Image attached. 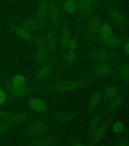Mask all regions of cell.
<instances>
[{"instance_id":"obj_1","label":"cell","mask_w":129,"mask_h":146,"mask_svg":"<svg viewBox=\"0 0 129 146\" xmlns=\"http://www.w3.org/2000/svg\"><path fill=\"white\" fill-rule=\"evenodd\" d=\"M95 82V79L90 77L76 79H58L39 86V91L48 94L65 93L89 86Z\"/></svg>"},{"instance_id":"obj_2","label":"cell","mask_w":129,"mask_h":146,"mask_svg":"<svg viewBox=\"0 0 129 146\" xmlns=\"http://www.w3.org/2000/svg\"><path fill=\"white\" fill-rule=\"evenodd\" d=\"M0 85L6 91L9 100L24 98L36 91H39V86H15L12 83L11 79L0 73Z\"/></svg>"},{"instance_id":"obj_3","label":"cell","mask_w":129,"mask_h":146,"mask_svg":"<svg viewBox=\"0 0 129 146\" xmlns=\"http://www.w3.org/2000/svg\"><path fill=\"white\" fill-rule=\"evenodd\" d=\"M53 128L52 124L43 119L34 120L25 129L23 135L29 138H34L43 135L50 132Z\"/></svg>"},{"instance_id":"obj_4","label":"cell","mask_w":129,"mask_h":146,"mask_svg":"<svg viewBox=\"0 0 129 146\" xmlns=\"http://www.w3.org/2000/svg\"><path fill=\"white\" fill-rule=\"evenodd\" d=\"M116 51L109 48H95L87 51L83 56L92 62L100 63L111 61L116 57Z\"/></svg>"},{"instance_id":"obj_5","label":"cell","mask_w":129,"mask_h":146,"mask_svg":"<svg viewBox=\"0 0 129 146\" xmlns=\"http://www.w3.org/2000/svg\"><path fill=\"white\" fill-rule=\"evenodd\" d=\"M63 141V137L59 134H52L30 138L24 141L23 145L31 146H52L58 145Z\"/></svg>"},{"instance_id":"obj_6","label":"cell","mask_w":129,"mask_h":146,"mask_svg":"<svg viewBox=\"0 0 129 146\" xmlns=\"http://www.w3.org/2000/svg\"><path fill=\"white\" fill-rule=\"evenodd\" d=\"M15 21H13L17 23L18 25L25 28L28 31L31 33L37 32L39 33L44 32L48 22V21L45 22L41 21L35 16H26Z\"/></svg>"},{"instance_id":"obj_7","label":"cell","mask_w":129,"mask_h":146,"mask_svg":"<svg viewBox=\"0 0 129 146\" xmlns=\"http://www.w3.org/2000/svg\"><path fill=\"white\" fill-rule=\"evenodd\" d=\"M45 41L49 52L51 55L57 56L59 41L58 39V33L55 29L50 20L48 19L45 34Z\"/></svg>"},{"instance_id":"obj_8","label":"cell","mask_w":129,"mask_h":146,"mask_svg":"<svg viewBox=\"0 0 129 146\" xmlns=\"http://www.w3.org/2000/svg\"><path fill=\"white\" fill-rule=\"evenodd\" d=\"M4 25L23 40L31 43L36 44L37 35L33 34L21 25H17L13 21H6Z\"/></svg>"},{"instance_id":"obj_9","label":"cell","mask_w":129,"mask_h":146,"mask_svg":"<svg viewBox=\"0 0 129 146\" xmlns=\"http://www.w3.org/2000/svg\"><path fill=\"white\" fill-rule=\"evenodd\" d=\"M56 55H51L48 62L41 66L34 76V82L39 83L48 79L54 70Z\"/></svg>"},{"instance_id":"obj_10","label":"cell","mask_w":129,"mask_h":146,"mask_svg":"<svg viewBox=\"0 0 129 146\" xmlns=\"http://www.w3.org/2000/svg\"><path fill=\"white\" fill-rule=\"evenodd\" d=\"M36 61L40 66L48 62L49 59V51L45 44V34L43 32L37 35L36 41Z\"/></svg>"},{"instance_id":"obj_11","label":"cell","mask_w":129,"mask_h":146,"mask_svg":"<svg viewBox=\"0 0 129 146\" xmlns=\"http://www.w3.org/2000/svg\"><path fill=\"white\" fill-rule=\"evenodd\" d=\"M105 12L109 19L118 27L126 29L129 27V19L120 10L115 7H107Z\"/></svg>"},{"instance_id":"obj_12","label":"cell","mask_w":129,"mask_h":146,"mask_svg":"<svg viewBox=\"0 0 129 146\" xmlns=\"http://www.w3.org/2000/svg\"><path fill=\"white\" fill-rule=\"evenodd\" d=\"M102 23L100 17L98 15L91 17L86 23L84 29V35L87 41L93 40L99 33Z\"/></svg>"},{"instance_id":"obj_13","label":"cell","mask_w":129,"mask_h":146,"mask_svg":"<svg viewBox=\"0 0 129 146\" xmlns=\"http://www.w3.org/2000/svg\"><path fill=\"white\" fill-rule=\"evenodd\" d=\"M116 65V63L111 60L98 63L91 70L89 77L94 79L109 76L115 70Z\"/></svg>"},{"instance_id":"obj_14","label":"cell","mask_w":129,"mask_h":146,"mask_svg":"<svg viewBox=\"0 0 129 146\" xmlns=\"http://www.w3.org/2000/svg\"><path fill=\"white\" fill-rule=\"evenodd\" d=\"M62 10L55 0H48V14L57 33H58L61 27L63 21L62 19Z\"/></svg>"},{"instance_id":"obj_15","label":"cell","mask_w":129,"mask_h":146,"mask_svg":"<svg viewBox=\"0 0 129 146\" xmlns=\"http://www.w3.org/2000/svg\"><path fill=\"white\" fill-rule=\"evenodd\" d=\"M82 114L81 111L78 110H63L55 112L52 115V117L59 123H69L78 118Z\"/></svg>"},{"instance_id":"obj_16","label":"cell","mask_w":129,"mask_h":146,"mask_svg":"<svg viewBox=\"0 0 129 146\" xmlns=\"http://www.w3.org/2000/svg\"><path fill=\"white\" fill-rule=\"evenodd\" d=\"M59 33V45L61 56H62L66 51L68 42L71 38L70 27L67 19H65L63 21Z\"/></svg>"},{"instance_id":"obj_17","label":"cell","mask_w":129,"mask_h":146,"mask_svg":"<svg viewBox=\"0 0 129 146\" xmlns=\"http://www.w3.org/2000/svg\"><path fill=\"white\" fill-rule=\"evenodd\" d=\"M113 117L111 116L103 124L99 126L98 129L95 130L90 139L89 140L88 145L94 146L102 139L107 131L109 129V126L112 123V121H113Z\"/></svg>"},{"instance_id":"obj_18","label":"cell","mask_w":129,"mask_h":146,"mask_svg":"<svg viewBox=\"0 0 129 146\" xmlns=\"http://www.w3.org/2000/svg\"><path fill=\"white\" fill-rule=\"evenodd\" d=\"M27 104L34 112L45 114L48 112V106L45 100L41 98H31L27 99Z\"/></svg>"},{"instance_id":"obj_19","label":"cell","mask_w":129,"mask_h":146,"mask_svg":"<svg viewBox=\"0 0 129 146\" xmlns=\"http://www.w3.org/2000/svg\"><path fill=\"white\" fill-rule=\"evenodd\" d=\"M77 3L78 4L77 11L80 19L81 21H83L90 14L94 7L90 0H78Z\"/></svg>"},{"instance_id":"obj_20","label":"cell","mask_w":129,"mask_h":146,"mask_svg":"<svg viewBox=\"0 0 129 146\" xmlns=\"http://www.w3.org/2000/svg\"><path fill=\"white\" fill-rule=\"evenodd\" d=\"M48 0H41L36 7L34 16L39 20L46 22L48 20Z\"/></svg>"},{"instance_id":"obj_21","label":"cell","mask_w":129,"mask_h":146,"mask_svg":"<svg viewBox=\"0 0 129 146\" xmlns=\"http://www.w3.org/2000/svg\"><path fill=\"white\" fill-rule=\"evenodd\" d=\"M102 120V114L101 113L98 112L95 113L93 116L91 118L90 121L89 123L88 129H87V135L89 140L92 137L95 130L98 129Z\"/></svg>"},{"instance_id":"obj_22","label":"cell","mask_w":129,"mask_h":146,"mask_svg":"<svg viewBox=\"0 0 129 146\" xmlns=\"http://www.w3.org/2000/svg\"><path fill=\"white\" fill-rule=\"evenodd\" d=\"M100 41L103 45L107 48L113 49L120 47L125 43V39L122 36L113 34L109 38Z\"/></svg>"},{"instance_id":"obj_23","label":"cell","mask_w":129,"mask_h":146,"mask_svg":"<svg viewBox=\"0 0 129 146\" xmlns=\"http://www.w3.org/2000/svg\"><path fill=\"white\" fill-rule=\"evenodd\" d=\"M124 94L122 92L118 93L113 98H111L106 107L107 112H113L118 109L122 105L124 100Z\"/></svg>"},{"instance_id":"obj_24","label":"cell","mask_w":129,"mask_h":146,"mask_svg":"<svg viewBox=\"0 0 129 146\" xmlns=\"http://www.w3.org/2000/svg\"><path fill=\"white\" fill-rule=\"evenodd\" d=\"M102 91L100 90H97L93 92L91 96L88 104V110L92 112L98 107L102 99Z\"/></svg>"},{"instance_id":"obj_25","label":"cell","mask_w":129,"mask_h":146,"mask_svg":"<svg viewBox=\"0 0 129 146\" xmlns=\"http://www.w3.org/2000/svg\"><path fill=\"white\" fill-rule=\"evenodd\" d=\"M117 74L119 78L123 82L129 81V62L122 64L118 68Z\"/></svg>"},{"instance_id":"obj_26","label":"cell","mask_w":129,"mask_h":146,"mask_svg":"<svg viewBox=\"0 0 129 146\" xmlns=\"http://www.w3.org/2000/svg\"><path fill=\"white\" fill-rule=\"evenodd\" d=\"M98 33L100 40H104L107 39L113 34L111 27L107 23H102L100 27Z\"/></svg>"},{"instance_id":"obj_27","label":"cell","mask_w":129,"mask_h":146,"mask_svg":"<svg viewBox=\"0 0 129 146\" xmlns=\"http://www.w3.org/2000/svg\"><path fill=\"white\" fill-rule=\"evenodd\" d=\"M31 117V114L28 113H13L10 121L17 124L25 123L29 121Z\"/></svg>"},{"instance_id":"obj_28","label":"cell","mask_w":129,"mask_h":146,"mask_svg":"<svg viewBox=\"0 0 129 146\" xmlns=\"http://www.w3.org/2000/svg\"><path fill=\"white\" fill-rule=\"evenodd\" d=\"M63 9L70 15H73L78 9V4L75 0H65L63 4Z\"/></svg>"},{"instance_id":"obj_29","label":"cell","mask_w":129,"mask_h":146,"mask_svg":"<svg viewBox=\"0 0 129 146\" xmlns=\"http://www.w3.org/2000/svg\"><path fill=\"white\" fill-rule=\"evenodd\" d=\"M119 90V87L117 85H112L108 87L104 90L102 96L105 100H110L117 94Z\"/></svg>"},{"instance_id":"obj_30","label":"cell","mask_w":129,"mask_h":146,"mask_svg":"<svg viewBox=\"0 0 129 146\" xmlns=\"http://www.w3.org/2000/svg\"><path fill=\"white\" fill-rule=\"evenodd\" d=\"M17 124V123L13 121L3 120L0 122V133L2 135L7 133Z\"/></svg>"},{"instance_id":"obj_31","label":"cell","mask_w":129,"mask_h":146,"mask_svg":"<svg viewBox=\"0 0 129 146\" xmlns=\"http://www.w3.org/2000/svg\"><path fill=\"white\" fill-rule=\"evenodd\" d=\"M64 62L68 64L74 63L77 58V53L75 51L69 50L66 51L62 56Z\"/></svg>"},{"instance_id":"obj_32","label":"cell","mask_w":129,"mask_h":146,"mask_svg":"<svg viewBox=\"0 0 129 146\" xmlns=\"http://www.w3.org/2000/svg\"><path fill=\"white\" fill-rule=\"evenodd\" d=\"M11 82L13 85L15 86H25L26 80L24 76L18 74L14 76L11 79Z\"/></svg>"},{"instance_id":"obj_33","label":"cell","mask_w":129,"mask_h":146,"mask_svg":"<svg viewBox=\"0 0 129 146\" xmlns=\"http://www.w3.org/2000/svg\"><path fill=\"white\" fill-rule=\"evenodd\" d=\"M67 145L72 146H86L88 145V144L78 138L74 137L71 138L68 141Z\"/></svg>"},{"instance_id":"obj_34","label":"cell","mask_w":129,"mask_h":146,"mask_svg":"<svg viewBox=\"0 0 129 146\" xmlns=\"http://www.w3.org/2000/svg\"><path fill=\"white\" fill-rule=\"evenodd\" d=\"M125 128L124 124L121 121H115L112 125V129L115 133H120L123 131Z\"/></svg>"},{"instance_id":"obj_35","label":"cell","mask_w":129,"mask_h":146,"mask_svg":"<svg viewBox=\"0 0 129 146\" xmlns=\"http://www.w3.org/2000/svg\"><path fill=\"white\" fill-rule=\"evenodd\" d=\"M13 112L6 111V110H0V120L10 121Z\"/></svg>"},{"instance_id":"obj_36","label":"cell","mask_w":129,"mask_h":146,"mask_svg":"<svg viewBox=\"0 0 129 146\" xmlns=\"http://www.w3.org/2000/svg\"><path fill=\"white\" fill-rule=\"evenodd\" d=\"M77 48H78V43H77V40L75 38H71L68 42L67 48L69 49V50L75 51L77 49Z\"/></svg>"},{"instance_id":"obj_37","label":"cell","mask_w":129,"mask_h":146,"mask_svg":"<svg viewBox=\"0 0 129 146\" xmlns=\"http://www.w3.org/2000/svg\"><path fill=\"white\" fill-rule=\"evenodd\" d=\"M7 95L3 88H0V107L4 104L7 100Z\"/></svg>"},{"instance_id":"obj_38","label":"cell","mask_w":129,"mask_h":146,"mask_svg":"<svg viewBox=\"0 0 129 146\" xmlns=\"http://www.w3.org/2000/svg\"><path fill=\"white\" fill-rule=\"evenodd\" d=\"M116 146H129V139H122L118 141Z\"/></svg>"},{"instance_id":"obj_39","label":"cell","mask_w":129,"mask_h":146,"mask_svg":"<svg viewBox=\"0 0 129 146\" xmlns=\"http://www.w3.org/2000/svg\"><path fill=\"white\" fill-rule=\"evenodd\" d=\"M124 49L125 52L127 54L129 55V40L125 42V44H124Z\"/></svg>"},{"instance_id":"obj_40","label":"cell","mask_w":129,"mask_h":146,"mask_svg":"<svg viewBox=\"0 0 129 146\" xmlns=\"http://www.w3.org/2000/svg\"><path fill=\"white\" fill-rule=\"evenodd\" d=\"M90 1L93 5V7H97L101 3L102 0H90Z\"/></svg>"},{"instance_id":"obj_41","label":"cell","mask_w":129,"mask_h":146,"mask_svg":"<svg viewBox=\"0 0 129 146\" xmlns=\"http://www.w3.org/2000/svg\"><path fill=\"white\" fill-rule=\"evenodd\" d=\"M56 2H57L58 5H59V7L60 8V9L62 11V10L63 9V4L64 2L65 1V0H55Z\"/></svg>"},{"instance_id":"obj_42","label":"cell","mask_w":129,"mask_h":146,"mask_svg":"<svg viewBox=\"0 0 129 146\" xmlns=\"http://www.w3.org/2000/svg\"><path fill=\"white\" fill-rule=\"evenodd\" d=\"M2 135H1V134L0 133V137H1V136H2Z\"/></svg>"},{"instance_id":"obj_43","label":"cell","mask_w":129,"mask_h":146,"mask_svg":"<svg viewBox=\"0 0 129 146\" xmlns=\"http://www.w3.org/2000/svg\"><path fill=\"white\" fill-rule=\"evenodd\" d=\"M76 2H77V1H78V0H76Z\"/></svg>"}]
</instances>
